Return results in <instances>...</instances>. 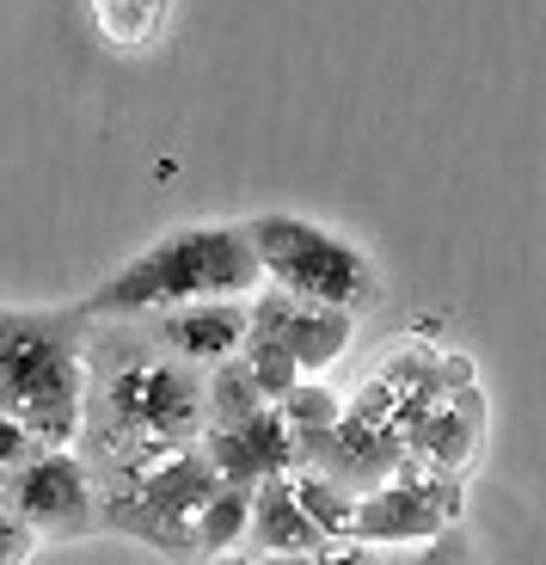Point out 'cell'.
I'll use <instances>...</instances> for the list:
<instances>
[{"label": "cell", "mask_w": 546, "mask_h": 565, "mask_svg": "<svg viewBox=\"0 0 546 565\" xmlns=\"http://www.w3.org/2000/svg\"><path fill=\"white\" fill-rule=\"evenodd\" d=\"M461 480H449V473H430V467L411 455L399 473H393L381 492H368L363 504H356V529L351 541H381V547H406V541H436L449 535V529H461Z\"/></svg>", "instance_id": "cell-8"}, {"label": "cell", "mask_w": 546, "mask_h": 565, "mask_svg": "<svg viewBox=\"0 0 546 565\" xmlns=\"http://www.w3.org/2000/svg\"><path fill=\"white\" fill-rule=\"evenodd\" d=\"M479 430H485V394H479V382H467V387H454V394L442 399L418 430H411L406 449L418 455L430 473L461 480L467 461H473V449H479Z\"/></svg>", "instance_id": "cell-13"}, {"label": "cell", "mask_w": 546, "mask_h": 565, "mask_svg": "<svg viewBox=\"0 0 546 565\" xmlns=\"http://www.w3.org/2000/svg\"><path fill=\"white\" fill-rule=\"evenodd\" d=\"M282 418L295 424V437H313V430H325V424L344 418V406H338V394H325L320 382H301L289 399H282Z\"/></svg>", "instance_id": "cell-18"}, {"label": "cell", "mask_w": 546, "mask_h": 565, "mask_svg": "<svg viewBox=\"0 0 546 565\" xmlns=\"http://www.w3.org/2000/svg\"><path fill=\"white\" fill-rule=\"evenodd\" d=\"M222 486L227 480L215 473L210 449L196 443V449H179L167 461H148L136 473H124V480L98 486V498H105V529L167 553L172 565H191V529Z\"/></svg>", "instance_id": "cell-5"}, {"label": "cell", "mask_w": 546, "mask_h": 565, "mask_svg": "<svg viewBox=\"0 0 546 565\" xmlns=\"http://www.w3.org/2000/svg\"><path fill=\"white\" fill-rule=\"evenodd\" d=\"M467 382H473V363H467V356L424 351V344H393L387 363H381L344 406L375 418V424H387V430H399V437H411V430Z\"/></svg>", "instance_id": "cell-7"}, {"label": "cell", "mask_w": 546, "mask_h": 565, "mask_svg": "<svg viewBox=\"0 0 546 565\" xmlns=\"http://www.w3.org/2000/svg\"><path fill=\"white\" fill-rule=\"evenodd\" d=\"M351 332H356V313L313 308V301H295V296H282V289H265V296L253 301V339L282 344V351L301 363L308 382L351 351Z\"/></svg>", "instance_id": "cell-10"}, {"label": "cell", "mask_w": 546, "mask_h": 565, "mask_svg": "<svg viewBox=\"0 0 546 565\" xmlns=\"http://www.w3.org/2000/svg\"><path fill=\"white\" fill-rule=\"evenodd\" d=\"M93 320L74 308H0V418L25 424L43 449H74L86 424Z\"/></svg>", "instance_id": "cell-3"}, {"label": "cell", "mask_w": 546, "mask_h": 565, "mask_svg": "<svg viewBox=\"0 0 546 565\" xmlns=\"http://www.w3.org/2000/svg\"><path fill=\"white\" fill-rule=\"evenodd\" d=\"M203 437H210V375L160 351L141 320H93L86 424L74 449L98 473V486L196 449Z\"/></svg>", "instance_id": "cell-1"}, {"label": "cell", "mask_w": 546, "mask_h": 565, "mask_svg": "<svg viewBox=\"0 0 546 565\" xmlns=\"http://www.w3.org/2000/svg\"><path fill=\"white\" fill-rule=\"evenodd\" d=\"M270 406H277V399L258 387V375H253L246 356L210 369V430H234V424L258 418V412H270Z\"/></svg>", "instance_id": "cell-16"}, {"label": "cell", "mask_w": 546, "mask_h": 565, "mask_svg": "<svg viewBox=\"0 0 546 565\" xmlns=\"http://www.w3.org/2000/svg\"><path fill=\"white\" fill-rule=\"evenodd\" d=\"M332 547L325 529L308 516V504L295 498L289 473L253 492V535H246V553H270V559H320Z\"/></svg>", "instance_id": "cell-14"}, {"label": "cell", "mask_w": 546, "mask_h": 565, "mask_svg": "<svg viewBox=\"0 0 546 565\" xmlns=\"http://www.w3.org/2000/svg\"><path fill=\"white\" fill-rule=\"evenodd\" d=\"M210 565H320V559H270V553H227V559H210Z\"/></svg>", "instance_id": "cell-21"}, {"label": "cell", "mask_w": 546, "mask_h": 565, "mask_svg": "<svg viewBox=\"0 0 546 565\" xmlns=\"http://www.w3.org/2000/svg\"><path fill=\"white\" fill-rule=\"evenodd\" d=\"M406 461H411L406 437L387 430V424H375V418H363V412H351V406H344V418H338V424H325V430L301 437V467H320L325 480H338L351 498L381 492V486H387Z\"/></svg>", "instance_id": "cell-9"}, {"label": "cell", "mask_w": 546, "mask_h": 565, "mask_svg": "<svg viewBox=\"0 0 546 565\" xmlns=\"http://www.w3.org/2000/svg\"><path fill=\"white\" fill-rule=\"evenodd\" d=\"M203 449H210L215 473L227 486H246V492H258V486H270V480H282V473L301 467V437L282 418V406L258 412V418L234 424V430H210Z\"/></svg>", "instance_id": "cell-12"}, {"label": "cell", "mask_w": 546, "mask_h": 565, "mask_svg": "<svg viewBox=\"0 0 546 565\" xmlns=\"http://www.w3.org/2000/svg\"><path fill=\"white\" fill-rule=\"evenodd\" d=\"M246 241H253L258 265H265V289H282L295 301L338 308V313L375 308V296H381L375 265L344 234H332V227L308 222V215H253Z\"/></svg>", "instance_id": "cell-4"}, {"label": "cell", "mask_w": 546, "mask_h": 565, "mask_svg": "<svg viewBox=\"0 0 546 565\" xmlns=\"http://www.w3.org/2000/svg\"><path fill=\"white\" fill-rule=\"evenodd\" d=\"M289 486H295V498L308 504L313 523L325 529V541H351V529H356V504H363V498H351L338 480H325L320 467H295Z\"/></svg>", "instance_id": "cell-17"}, {"label": "cell", "mask_w": 546, "mask_h": 565, "mask_svg": "<svg viewBox=\"0 0 546 565\" xmlns=\"http://www.w3.org/2000/svg\"><path fill=\"white\" fill-rule=\"evenodd\" d=\"M320 565H473V541L461 529L436 541H406V547H381V541H332Z\"/></svg>", "instance_id": "cell-15"}, {"label": "cell", "mask_w": 546, "mask_h": 565, "mask_svg": "<svg viewBox=\"0 0 546 565\" xmlns=\"http://www.w3.org/2000/svg\"><path fill=\"white\" fill-rule=\"evenodd\" d=\"M141 332L172 351L179 363L191 369H222L246 351V332H253V301H191V308H172V313H154L141 320Z\"/></svg>", "instance_id": "cell-11"}, {"label": "cell", "mask_w": 546, "mask_h": 565, "mask_svg": "<svg viewBox=\"0 0 546 565\" xmlns=\"http://www.w3.org/2000/svg\"><path fill=\"white\" fill-rule=\"evenodd\" d=\"M31 547H38V535H31V529L13 516V504L0 498V565H25Z\"/></svg>", "instance_id": "cell-20"}, {"label": "cell", "mask_w": 546, "mask_h": 565, "mask_svg": "<svg viewBox=\"0 0 546 565\" xmlns=\"http://www.w3.org/2000/svg\"><path fill=\"white\" fill-rule=\"evenodd\" d=\"M0 498L13 504V516L38 541H86L105 529V498H98V473L81 461V449H38L19 473L0 480Z\"/></svg>", "instance_id": "cell-6"}, {"label": "cell", "mask_w": 546, "mask_h": 565, "mask_svg": "<svg viewBox=\"0 0 546 565\" xmlns=\"http://www.w3.org/2000/svg\"><path fill=\"white\" fill-rule=\"evenodd\" d=\"M43 443L31 437L25 424H13V418H0V480H7V473H19V467L31 461V455H38Z\"/></svg>", "instance_id": "cell-19"}, {"label": "cell", "mask_w": 546, "mask_h": 565, "mask_svg": "<svg viewBox=\"0 0 546 565\" xmlns=\"http://www.w3.org/2000/svg\"><path fill=\"white\" fill-rule=\"evenodd\" d=\"M265 265H258L246 222H184L148 241L124 270L98 282L81 301L86 320H154V313L191 308V301H258Z\"/></svg>", "instance_id": "cell-2"}]
</instances>
